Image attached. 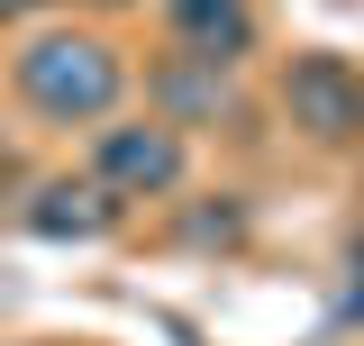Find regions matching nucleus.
I'll use <instances>...</instances> for the list:
<instances>
[{
  "label": "nucleus",
  "mask_w": 364,
  "mask_h": 346,
  "mask_svg": "<svg viewBox=\"0 0 364 346\" xmlns=\"http://www.w3.org/2000/svg\"><path fill=\"white\" fill-rule=\"evenodd\" d=\"M18 91H28V110H46V119H109L119 91H128V64L100 37H37L18 55Z\"/></svg>",
  "instance_id": "1"
},
{
  "label": "nucleus",
  "mask_w": 364,
  "mask_h": 346,
  "mask_svg": "<svg viewBox=\"0 0 364 346\" xmlns=\"http://www.w3.org/2000/svg\"><path fill=\"white\" fill-rule=\"evenodd\" d=\"M91 182H109L119 201H155V192L182 182V137L164 128V119H146V128H100V146H91Z\"/></svg>",
  "instance_id": "3"
},
{
  "label": "nucleus",
  "mask_w": 364,
  "mask_h": 346,
  "mask_svg": "<svg viewBox=\"0 0 364 346\" xmlns=\"http://www.w3.org/2000/svg\"><path fill=\"white\" fill-rule=\"evenodd\" d=\"M109 219H119V192H109V182H37V201H28V228L55 237V246H64V237H73V246H82V237H109Z\"/></svg>",
  "instance_id": "4"
},
{
  "label": "nucleus",
  "mask_w": 364,
  "mask_h": 346,
  "mask_svg": "<svg viewBox=\"0 0 364 346\" xmlns=\"http://www.w3.org/2000/svg\"><path fill=\"white\" fill-rule=\"evenodd\" d=\"M346 264H355V283H346V310H355V319H364V237H355V246H346Z\"/></svg>",
  "instance_id": "7"
},
{
  "label": "nucleus",
  "mask_w": 364,
  "mask_h": 346,
  "mask_svg": "<svg viewBox=\"0 0 364 346\" xmlns=\"http://www.w3.org/2000/svg\"><path fill=\"white\" fill-rule=\"evenodd\" d=\"M155 110H164V128L219 119V110H228V83H219V64H200V55H173V64H155Z\"/></svg>",
  "instance_id": "6"
},
{
  "label": "nucleus",
  "mask_w": 364,
  "mask_h": 346,
  "mask_svg": "<svg viewBox=\"0 0 364 346\" xmlns=\"http://www.w3.org/2000/svg\"><path fill=\"white\" fill-rule=\"evenodd\" d=\"M282 110H291V128L318 137V146H355L364 137V73L346 55H291Z\"/></svg>",
  "instance_id": "2"
},
{
  "label": "nucleus",
  "mask_w": 364,
  "mask_h": 346,
  "mask_svg": "<svg viewBox=\"0 0 364 346\" xmlns=\"http://www.w3.org/2000/svg\"><path fill=\"white\" fill-rule=\"evenodd\" d=\"M173 37H182V55H200V64H237V55L255 46V9H246V0H173Z\"/></svg>",
  "instance_id": "5"
}]
</instances>
